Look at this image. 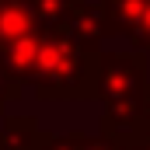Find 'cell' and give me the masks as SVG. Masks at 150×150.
I'll use <instances>...</instances> for the list:
<instances>
[{
  "label": "cell",
  "instance_id": "obj_7",
  "mask_svg": "<svg viewBox=\"0 0 150 150\" xmlns=\"http://www.w3.org/2000/svg\"><path fill=\"white\" fill-rule=\"evenodd\" d=\"M18 98H25V87L7 74L4 63H0V115H4V108H7L11 101H18Z\"/></svg>",
  "mask_w": 150,
  "mask_h": 150
},
{
  "label": "cell",
  "instance_id": "obj_9",
  "mask_svg": "<svg viewBox=\"0 0 150 150\" xmlns=\"http://www.w3.org/2000/svg\"><path fill=\"white\" fill-rule=\"evenodd\" d=\"M84 150H129L126 143H119V140H112V136H87V143H84Z\"/></svg>",
  "mask_w": 150,
  "mask_h": 150
},
{
  "label": "cell",
  "instance_id": "obj_10",
  "mask_svg": "<svg viewBox=\"0 0 150 150\" xmlns=\"http://www.w3.org/2000/svg\"><path fill=\"white\" fill-rule=\"evenodd\" d=\"M129 150H150V122L143 126V133H140V136L129 143Z\"/></svg>",
  "mask_w": 150,
  "mask_h": 150
},
{
  "label": "cell",
  "instance_id": "obj_5",
  "mask_svg": "<svg viewBox=\"0 0 150 150\" xmlns=\"http://www.w3.org/2000/svg\"><path fill=\"white\" fill-rule=\"evenodd\" d=\"M35 14L42 18V25L49 28H67V18L74 11V0H32Z\"/></svg>",
  "mask_w": 150,
  "mask_h": 150
},
{
  "label": "cell",
  "instance_id": "obj_3",
  "mask_svg": "<svg viewBox=\"0 0 150 150\" xmlns=\"http://www.w3.org/2000/svg\"><path fill=\"white\" fill-rule=\"evenodd\" d=\"M49 140L45 129H38L32 115H11L0 126V150H42Z\"/></svg>",
  "mask_w": 150,
  "mask_h": 150
},
{
  "label": "cell",
  "instance_id": "obj_11",
  "mask_svg": "<svg viewBox=\"0 0 150 150\" xmlns=\"http://www.w3.org/2000/svg\"><path fill=\"white\" fill-rule=\"evenodd\" d=\"M143 119L150 122V87H147V94H143Z\"/></svg>",
  "mask_w": 150,
  "mask_h": 150
},
{
  "label": "cell",
  "instance_id": "obj_8",
  "mask_svg": "<svg viewBox=\"0 0 150 150\" xmlns=\"http://www.w3.org/2000/svg\"><path fill=\"white\" fill-rule=\"evenodd\" d=\"M129 42L136 52H150V0L140 14V21H136V28H133V35H129Z\"/></svg>",
  "mask_w": 150,
  "mask_h": 150
},
{
  "label": "cell",
  "instance_id": "obj_2",
  "mask_svg": "<svg viewBox=\"0 0 150 150\" xmlns=\"http://www.w3.org/2000/svg\"><path fill=\"white\" fill-rule=\"evenodd\" d=\"M67 32L74 35V42L84 52L101 56V38H108V25H105L101 7L91 0H74V11L67 18Z\"/></svg>",
  "mask_w": 150,
  "mask_h": 150
},
{
  "label": "cell",
  "instance_id": "obj_6",
  "mask_svg": "<svg viewBox=\"0 0 150 150\" xmlns=\"http://www.w3.org/2000/svg\"><path fill=\"white\" fill-rule=\"evenodd\" d=\"M87 136H91V133H84V129H70V133H49V140H45V147H42V150H84Z\"/></svg>",
  "mask_w": 150,
  "mask_h": 150
},
{
  "label": "cell",
  "instance_id": "obj_4",
  "mask_svg": "<svg viewBox=\"0 0 150 150\" xmlns=\"http://www.w3.org/2000/svg\"><path fill=\"white\" fill-rule=\"evenodd\" d=\"M98 7L105 14L108 38L112 35L129 38L133 28H136V21H140V14H143V7H147V0H98Z\"/></svg>",
  "mask_w": 150,
  "mask_h": 150
},
{
  "label": "cell",
  "instance_id": "obj_1",
  "mask_svg": "<svg viewBox=\"0 0 150 150\" xmlns=\"http://www.w3.org/2000/svg\"><path fill=\"white\" fill-rule=\"evenodd\" d=\"M147 52H101L98 59V84L94 98L101 105L133 101L147 94Z\"/></svg>",
  "mask_w": 150,
  "mask_h": 150
}]
</instances>
